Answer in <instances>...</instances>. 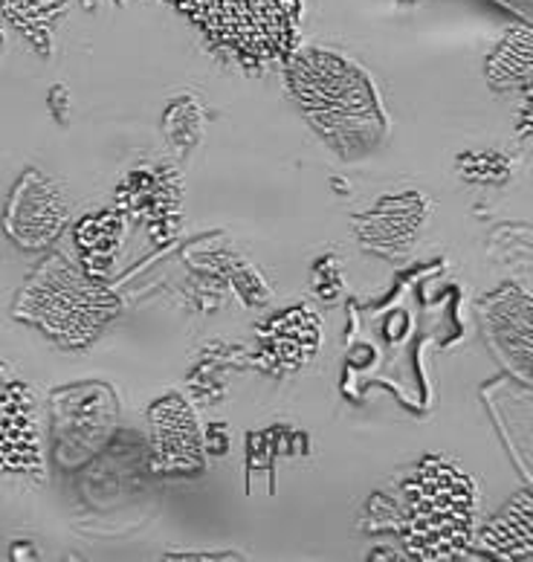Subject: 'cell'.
<instances>
[{
    "instance_id": "6",
    "label": "cell",
    "mask_w": 533,
    "mask_h": 562,
    "mask_svg": "<svg viewBox=\"0 0 533 562\" xmlns=\"http://www.w3.org/2000/svg\"><path fill=\"white\" fill-rule=\"evenodd\" d=\"M151 461L157 473H194L203 467L197 420L178 394L151 406Z\"/></svg>"
},
{
    "instance_id": "14",
    "label": "cell",
    "mask_w": 533,
    "mask_h": 562,
    "mask_svg": "<svg viewBox=\"0 0 533 562\" xmlns=\"http://www.w3.org/2000/svg\"><path fill=\"white\" fill-rule=\"evenodd\" d=\"M0 378H3V362H0Z\"/></svg>"
},
{
    "instance_id": "7",
    "label": "cell",
    "mask_w": 533,
    "mask_h": 562,
    "mask_svg": "<svg viewBox=\"0 0 533 562\" xmlns=\"http://www.w3.org/2000/svg\"><path fill=\"white\" fill-rule=\"evenodd\" d=\"M0 473H41L33 389L24 383L0 392Z\"/></svg>"
},
{
    "instance_id": "13",
    "label": "cell",
    "mask_w": 533,
    "mask_h": 562,
    "mask_svg": "<svg viewBox=\"0 0 533 562\" xmlns=\"http://www.w3.org/2000/svg\"><path fill=\"white\" fill-rule=\"evenodd\" d=\"M0 53H3V35H0Z\"/></svg>"
},
{
    "instance_id": "8",
    "label": "cell",
    "mask_w": 533,
    "mask_h": 562,
    "mask_svg": "<svg viewBox=\"0 0 533 562\" xmlns=\"http://www.w3.org/2000/svg\"><path fill=\"white\" fill-rule=\"evenodd\" d=\"M531 493H519L504 514L496 516L487 525L478 542V551H487L494 557H517V560H531L533 557V514Z\"/></svg>"
},
{
    "instance_id": "9",
    "label": "cell",
    "mask_w": 533,
    "mask_h": 562,
    "mask_svg": "<svg viewBox=\"0 0 533 562\" xmlns=\"http://www.w3.org/2000/svg\"><path fill=\"white\" fill-rule=\"evenodd\" d=\"M70 0H0V12L18 33L30 38L41 53H49L53 33L65 18Z\"/></svg>"
},
{
    "instance_id": "11",
    "label": "cell",
    "mask_w": 533,
    "mask_h": 562,
    "mask_svg": "<svg viewBox=\"0 0 533 562\" xmlns=\"http://www.w3.org/2000/svg\"><path fill=\"white\" fill-rule=\"evenodd\" d=\"M122 241V217L116 212H99V215L84 217L76 229V244L81 256L88 261L90 273L107 270L114 261L116 249Z\"/></svg>"
},
{
    "instance_id": "4",
    "label": "cell",
    "mask_w": 533,
    "mask_h": 562,
    "mask_svg": "<svg viewBox=\"0 0 533 562\" xmlns=\"http://www.w3.org/2000/svg\"><path fill=\"white\" fill-rule=\"evenodd\" d=\"M404 539L409 551L427 560L453 557L464 548L473 522V487L469 479L450 464L429 458L406 484Z\"/></svg>"
},
{
    "instance_id": "2",
    "label": "cell",
    "mask_w": 533,
    "mask_h": 562,
    "mask_svg": "<svg viewBox=\"0 0 533 562\" xmlns=\"http://www.w3.org/2000/svg\"><path fill=\"white\" fill-rule=\"evenodd\" d=\"M116 314L120 299L56 252L26 281L15 305V319L30 322L65 348L93 342Z\"/></svg>"
},
{
    "instance_id": "1",
    "label": "cell",
    "mask_w": 533,
    "mask_h": 562,
    "mask_svg": "<svg viewBox=\"0 0 533 562\" xmlns=\"http://www.w3.org/2000/svg\"><path fill=\"white\" fill-rule=\"evenodd\" d=\"M215 53L247 67L284 65L299 47L302 0H166Z\"/></svg>"
},
{
    "instance_id": "5",
    "label": "cell",
    "mask_w": 533,
    "mask_h": 562,
    "mask_svg": "<svg viewBox=\"0 0 533 562\" xmlns=\"http://www.w3.org/2000/svg\"><path fill=\"white\" fill-rule=\"evenodd\" d=\"M67 224V203L58 186L38 171H26L9 198L3 229L18 247L44 249L61 235Z\"/></svg>"
},
{
    "instance_id": "3",
    "label": "cell",
    "mask_w": 533,
    "mask_h": 562,
    "mask_svg": "<svg viewBox=\"0 0 533 562\" xmlns=\"http://www.w3.org/2000/svg\"><path fill=\"white\" fill-rule=\"evenodd\" d=\"M287 81L293 97L307 111V120L328 139H348V116L356 122H381V108L374 99L372 81L348 58L328 49H293ZM342 145V143H340Z\"/></svg>"
},
{
    "instance_id": "10",
    "label": "cell",
    "mask_w": 533,
    "mask_h": 562,
    "mask_svg": "<svg viewBox=\"0 0 533 562\" xmlns=\"http://www.w3.org/2000/svg\"><path fill=\"white\" fill-rule=\"evenodd\" d=\"M487 79L494 88H508V85L510 88L513 85L528 88V81H531V26H513L501 38L494 56L487 58Z\"/></svg>"
},
{
    "instance_id": "12",
    "label": "cell",
    "mask_w": 533,
    "mask_h": 562,
    "mask_svg": "<svg viewBox=\"0 0 533 562\" xmlns=\"http://www.w3.org/2000/svg\"><path fill=\"white\" fill-rule=\"evenodd\" d=\"M273 334H275V351L279 357L287 362H305V348L307 353L316 348V339H319V325H316V316L307 314V311H291L284 314L282 319H273Z\"/></svg>"
}]
</instances>
